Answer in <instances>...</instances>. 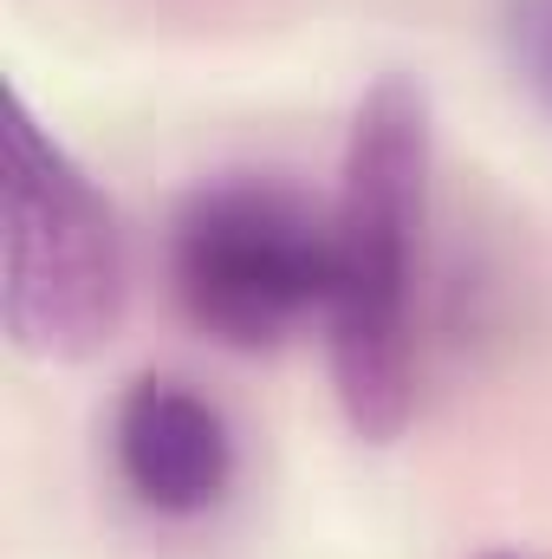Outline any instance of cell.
I'll use <instances>...</instances> for the list:
<instances>
[{"mask_svg":"<svg viewBox=\"0 0 552 559\" xmlns=\"http://www.w3.org/2000/svg\"><path fill=\"white\" fill-rule=\"evenodd\" d=\"M111 462L143 514L202 521L228 501L241 449L228 417L182 378H137L111 411Z\"/></svg>","mask_w":552,"mask_h":559,"instance_id":"4","label":"cell"},{"mask_svg":"<svg viewBox=\"0 0 552 559\" xmlns=\"http://www.w3.org/2000/svg\"><path fill=\"white\" fill-rule=\"evenodd\" d=\"M169 293L228 352H274L332 293V222L286 176H208L169 222Z\"/></svg>","mask_w":552,"mask_h":559,"instance_id":"3","label":"cell"},{"mask_svg":"<svg viewBox=\"0 0 552 559\" xmlns=\"http://www.w3.org/2000/svg\"><path fill=\"white\" fill-rule=\"evenodd\" d=\"M501 46L527 98L552 118V0H501Z\"/></svg>","mask_w":552,"mask_h":559,"instance_id":"5","label":"cell"},{"mask_svg":"<svg viewBox=\"0 0 552 559\" xmlns=\"http://www.w3.org/2000/svg\"><path fill=\"white\" fill-rule=\"evenodd\" d=\"M131 299L124 228L20 85L0 98V325L33 365L92 358Z\"/></svg>","mask_w":552,"mask_h":559,"instance_id":"2","label":"cell"},{"mask_svg":"<svg viewBox=\"0 0 552 559\" xmlns=\"http://www.w3.org/2000/svg\"><path fill=\"white\" fill-rule=\"evenodd\" d=\"M481 559H520V554H481Z\"/></svg>","mask_w":552,"mask_h":559,"instance_id":"6","label":"cell"},{"mask_svg":"<svg viewBox=\"0 0 552 559\" xmlns=\"http://www.w3.org/2000/svg\"><path fill=\"white\" fill-rule=\"evenodd\" d=\"M429 209V98L391 72L358 98L332 209V384L364 442L416 411V235Z\"/></svg>","mask_w":552,"mask_h":559,"instance_id":"1","label":"cell"}]
</instances>
